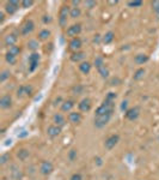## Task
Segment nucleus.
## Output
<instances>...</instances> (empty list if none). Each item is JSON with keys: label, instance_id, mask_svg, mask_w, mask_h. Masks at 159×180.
Instances as JSON below:
<instances>
[{"label": "nucleus", "instance_id": "nucleus-43", "mask_svg": "<svg viewBox=\"0 0 159 180\" xmlns=\"http://www.w3.org/2000/svg\"><path fill=\"white\" fill-rule=\"evenodd\" d=\"M85 5H87V6H88V8H92V6H95V5H96V3H95V1H86V3H85Z\"/></svg>", "mask_w": 159, "mask_h": 180}, {"label": "nucleus", "instance_id": "nucleus-13", "mask_svg": "<svg viewBox=\"0 0 159 180\" xmlns=\"http://www.w3.org/2000/svg\"><path fill=\"white\" fill-rule=\"evenodd\" d=\"M12 105V98L10 95H4L1 98H0V107L3 109H7L10 108Z\"/></svg>", "mask_w": 159, "mask_h": 180}, {"label": "nucleus", "instance_id": "nucleus-14", "mask_svg": "<svg viewBox=\"0 0 159 180\" xmlns=\"http://www.w3.org/2000/svg\"><path fill=\"white\" fill-rule=\"evenodd\" d=\"M79 111L80 112H88L91 109V101L88 98H84L80 101V103L78 105Z\"/></svg>", "mask_w": 159, "mask_h": 180}, {"label": "nucleus", "instance_id": "nucleus-41", "mask_svg": "<svg viewBox=\"0 0 159 180\" xmlns=\"http://www.w3.org/2000/svg\"><path fill=\"white\" fill-rule=\"evenodd\" d=\"M69 180H83V178H82V174L80 173H74Z\"/></svg>", "mask_w": 159, "mask_h": 180}, {"label": "nucleus", "instance_id": "nucleus-6", "mask_svg": "<svg viewBox=\"0 0 159 180\" xmlns=\"http://www.w3.org/2000/svg\"><path fill=\"white\" fill-rule=\"evenodd\" d=\"M35 29V24L32 21H30V19H28V21H25L22 27H21V34L22 35H29L30 33H32V30Z\"/></svg>", "mask_w": 159, "mask_h": 180}, {"label": "nucleus", "instance_id": "nucleus-44", "mask_svg": "<svg viewBox=\"0 0 159 180\" xmlns=\"http://www.w3.org/2000/svg\"><path fill=\"white\" fill-rule=\"evenodd\" d=\"M95 161L97 162V165H98V166H102V158H101V157H97V158H95Z\"/></svg>", "mask_w": 159, "mask_h": 180}, {"label": "nucleus", "instance_id": "nucleus-38", "mask_svg": "<svg viewBox=\"0 0 159 180\" xmlns=\"http://www.w3.org/2000/svg\"><path fill=\"white\" fill-rule=\"evenodd\" d=\"M72 90H73V93L75 95H79V94H82V91H83V87L82 85H75Z\"/></svg>", "mask_w": 159, "mask_h": 180}, {"label": "nucleus", "instance_id": "nucleus-7", "mask_svg": "<svg viewBox=\"0 0 159 180\" xmlns=\"http://www.w3.org/2000/svg\"><path fill=\"white\" fill-rule=\"evenodd\" d=\"M53 171H54V166H53L52 162H49V161H43L41 163V166H39V172H41L43 175L50 174Z\"/></svg>", "mask_w": 159, "mask_h": 180}, {"label": "nucleus", "instance_id": "nucleus-16", "mask_svg": "<svg viewBox=\"0 0 159 180\" xmlns=\"http://www.w3.org/2000/svg\"><path fill=\"white\" fill-rule=\"evenodd\" d=\"M17 35L16 34H8V35H6L5 36V38H4V42H5V45L7 46V47H12V46H15V43H16V41H17Z\"/></svg>", "mask_w": 159, "mask_h": 180}, {"label": "nucleus", "instance_id": "nucleus-45", "mask_svg": "<svg viewBox=\"0 0 159 180\" xmlns=\"http://www.w3.org/2000/svg\"><path fill=\"white\" fill-rule=\"evenodd\" d=\"M50 21H52V19L49 18V16H44V17H43V22H44V23H48V22H50Z\"/></svg>", "mask_w": 159, "mask_h": 180}, {"label": "nucleus", "instance_id": "nucleus-15", "mask_svg": "<svg viewBox=\"0 0 159 180\" xmlns=\"http://www.w3.org/2000/svg\"><path fill=\"white\" fill-rule=\"evenodd\" d=\"M82 119H83L82 114L78 113V112H71V113L68 114V120L72 124H79V123L82 121Z\"/></svg>", "mask_w": 159, "mask_h": 180}, {"label": "nucleus", "instance_id": "nucleus-23", "mask_svg": "<svg viewBox=\"0 0 159 180\" xmlns=\"http://www.w3.org/2000/svg\"><path fill=\"white\" fill-rule=\"evenodd\" d=\"M29 151L26 149H19L18 150V153H17V156L19 157V160H22V161H25V160L29 157Z\"/></svg>", "mask_w": 159, "mask_h": 180}, {"label": "nucleus", "instance_id": "nucleus-8", "mask_svg": "<svg viewBox=\"0 0 159 180\" xmlns=\"http://www.w3.org/2000/svg\"><path fill=\"white\" fill-rule=\"evenodd\" d=\"M140 115V109L138 107H133V108H129L128 111H126V118L128 120H131V121H134L136 120Z\"/></svg>", "mask_w": 159, "mask_h": 180}, {"label": "nucleus", "instance_id": "nucleus-20", "mask_svg": "<svg viewBox=\"0 0 159 180\" xmlns=\"http://www.w3.org/2000/svg\"><path fill=\"white\" fill-rule=\"evenodd\" d=\"M79 70H80V72H83L84 75H87L88 72L91 71V64L88 61H84L79 65Z\"/></svg>", "mask_w": 159, "mask_h": 180}, {"label": "nucleus", "instance_id": "nucleus-27", "mask_svg": "<svg viewBox=\"0 0 159 180\" xmlns=\"http://www.w3.org/2000/svg\"><path fill=\"white\" fill-rule=\"evenodd\" d=\"M28 48L30 49V51H36V49L38 48V42L36 41V40H31V41H29L28 43Z\"/></svg>", "mask_w": 159, "mask_h": 180}, {"label": "nucleus", "instance_id": "nucleus-24", "mask_svg": "<svg viewBox=\"0 0 159 180\" xmlns=\"http://www.w3.org/2000/svg\"><path fill=\"white\" fill-rule=\"evenodd\" d=\"M114 37H115L114 33H113V31H109V33H106V34L104 35V37H103V42H104L105 45L111 43V42L114 41Z\"/></svg>", "mask_w": 159, "mask_h": 180}, {"label": "nucleus", "instance_id": "nucleus-47", "mask_svg": "<svg viewBox=\"0 0 159 180\" xmlns=\"http://www.w3.org/2000/svg\"><path fill=\"white\" fill-rule=\"evenodd\" d=\"M4 19H5V15H4V12H1V13H0V22H4Z\"/></svg>", "mask_w": 159, "mask_h": 180}, {"label": "nucleus", "instance_id": "nucleus-21", "mask_svg": "<svg viewBox=\"0 0 159 180\" xmlns=\"http://www.w3.org/2000/svg\"><path fill=\"white\" fill-rule=\"evenodd\" d=\"M134 61L139 65H142L145 64L146 61H148V57L146 54H138L135 58H134Z\"/></svg>", "mask_w": 159, "mask_h": 180}, {"label": "nucleus", "instance_id": "nucleus-42", "mask_svg": "<svg viewBox=\"0 0 159 180\" xmlns=\"http://www.w3.org/2000/svg\"><path fill=\"white\" fill-rule=\"evenodd\" d=\"M110 83H111V85H118V84L121 83V81H120V79H118V78H113Z\"/></svg>", "mask_w": 159, "mask_h": 180}, {"label": "nucleus", "instance_id": "nucleus-9", "mask_svg": "<svg viewBox=\"0 0 159 180\" xmlns=\"http://www.w3.org/2000/svg\"><path fill=\"white\" fill-rule=\"evenodd\" d=\"M19 7V3L16 1V0H11V1L6 3V6H5V11L8 13V15H13L17 12V10Z\"/></svg>", "mask_w": 159, "mask_h": 180}, {"label": "nucleus", "instance_id": "nucleus-2", "mask_svg": "<svg viewBox=\"0 0 159 180\" xmlns=\"http://www.w3.org/2000/svg\"><path fill=\"white\" fill-rule=\"evenodd\" d=\"M111 115H113V114H104V115L95 117V126H96L97 128H103L109 121H110Z\"/></svg>", "mask_w": 159, "mask_h": 180}, {"label": "nucleus", "instance_id": "nucleus-29", "mask_svg": "<svg viewBox=\"0 0 159 180\" xmlns=\"http://www.w3.org/2000/svg\"><path fill=\"white\" fill-rule=\"evenodd\" d=\"M6 61H7L10 65H15L16 61H17V57H15V55H12V54L7 53V54H6Z\"/></svg>", "mask_w": 159, "mask_h": 180}, {"label": "nucleus", "instance_id": "nucleus-40", "mask_svg": "<svg viewBox=\"0 0 159 180\" xmlns=\"http://www.w3.org/2000/svg\"><path fill=\"white\" fill-rule=\"evenodd\" d=\"M105 100H109V101H115V100H116V94L115 93H109L106 95Z\"/></svg>", "mask_w": 159, "mask_h": 180}, {"label": "nucleus", "instance_id": "nucleus-39", "mask_svg": "<svg viewBox=\"0 0 159 180\" xmlns=\"http://www.w3.org/2000/svg\"><path fill=\"white\" fill-rule=\"evenodd\" d=\"M75 157H77V150H71V151H69V154H68V158L71 160V161H74L75 160Z\"/></svg>", "mask_w": 159, "mask_h": 180}, {"label": "nucleus", "instance_id": "nucleus-10", "mask_svg": "<svg viewBox=\"0 0 159 180\" xmlns=\"http://www.w3.org/2000/svg\"><path fill=\"white\" fill-rule=\"evenodd\" d=\"M32 94V88L30 85H22L19 87L17 90V96L18 97H24V96H29Z\"/></svg>", "mask_w": 159, "mask_h": 180}, {"label": "nucleus", "instance_id": "nucleus-5", "mask_svg": "<svg viewBox=\"0 0 159 180\" xmlns=\"http://www.w3.org/2000/svg\"><path fill=\"white\" fill-rule=\"evenodd\" d=\"M118 141H120V136H118V135H111L110 137H108L105 139V142H104L105 149L111 150L113 148H115V145L118 143Z\"/></svg>", "mask_w": 159, "mask_h": 180}, {"label": "nucleus", "instance_id": "nucleus-17", "mask_svg": "<svg viewBox=\"0 0 159 180\" xmlns=\"http://www.w3.org/2000/svg\"><path fill=\"white\" fill-rule=\"evenodd\" d=\"M80 47H82V40L79 37L72 38V41L69 42V48H71L72 51H78V49H80Z\"/></svg>", "mask_w": 159, "mask_h": 180}, {"label": "nucleus", "instance_id": "nucleus-48", "mask_svg": "<svg viewBox=\"0 0 159 180\" xmlns=\"http://www.w3.org/2000/svg\"><path fill=\"white\" fill-rule=\"evenodd\" d=\"M72 4H73V5H78V4H79V1H75V0H73Z\"/></svg>", "mask_w": 159, "mask_h": 180}, {"label": "nucleus", "instance_id": "nucleus-33", "mask_svg": "<svg viewBox=\"0 0 159 180\" xmlns=\"http://www.w3.org/2000/svg\"><path fill=\"white\" fill-rule=\"evenodd\" d=\"M141 5H142V1H140V0H135V1L128 3V6H131V7H140Z\"/></svg>", "mask_w": 159, "mask_h": 180}, {"label": "nucleus", "instance_id": "nucleus-12", "mask_svg": "<svg viewBox=\"0 0 159 180\" xmlns=\"http://www.w3.org/2000/svg\"><path fill=\"white\" fill-rule=\"evenodd\" d=\"M60 133H61V127L57 126V125H52V126H49L48 130H47V135L50 138H55Z\"/></svg>", "mask_w": 159, "mask_h": 180}, {"label": "nucleus", "instance_id": "nucleus-4", "mask_svg": "<svg viewBox=\"0 0 159 180\" xmlns=\"http://www.w3.org/2000/svg\"><path fill=\"white\" fill-rule=\"evenodd\" d=\"M38 63H39V54L34 52L29 57V72H34L38 67Z\"/></svg>", "mask_w": 159, "mask_h": 180}, {"label": "nucleus", "instance_id": "nucleus-37", "mask_svg": "<svg viewBox=\"0 0 159 180\" xmlns=\"http://www.w3.org/2000/svg\"><path fill=\"white\" fill-rule=\"evenodd\" d=\"M8 160H10V155L8 154H4V155H1V157H0V163L5 165Z\"/></svg>", "mask_w": 159, "mask_h": 180}, {"label": "nucleus", "instance_id": "nucleus-35", "mask_svg": "<svg viewBox=\"0 0 159 180\" xmlns=\"http://www.w3.org/2000/svg\"><path fill=\"white\" fill-rule=\"evenodd\" d=\"M95 65H96V67L97 68H99V67H102V66H104V63H103V59L102 58H96V60H95Z\"/></svg>", "mask_w": 159, "mask_h": 180}, {"label": "nucleus", "instance_id": "nucleus-31", "mask_svg": "<svg viewBox=\"0 0 159 180\" xmlns=\"http://www.w3.org/2000/svg\"><path fill=\"white\" fill-rule=\"evenodd\" d=\"M10 76H11L10 71H7V70H4V71L1 72V75H0V82L4 83L7 78H10Z\"/></svg>", "mask_w": 159, "mask_h": 180}, {"label": "nucleus", "instance_id": "nucleus-19", "mask_svg": "<svg viewBox=\"0 0 159 180\" xmlns=\"http://www.w3.org/2000/svg\"><path fill=\"white\" fill-rule=\"evenodd\" d=\"M73 107H74V102L71 101V100H68V101L62 102V105H61V111L62 112H71Z\"/></svg>", "mask_w": 159, "mask_h": 180}, {"label": "nucleus", "instance_id": "nucleus-46", "mask_svg": "<svg viewBox=\"0 0 159 180\" xmlns=\"http://www.w3.org/2000/svg\"><path fill=\"white\" fill-rule=\"evenodd\" d=\"M127 105H128V102H127V101H123V102H122V105H121V109H122V111L127 108Z\"/></svg>", "mask_w": 159, "mask_h": 180}, {"label": "nucleus", "instance_id": "nucleus-30", "mask_svg": "<svg viewBox=\"0 0 159 180\" xmlns=\"http://www.w3.org/2000/svg\"><path fill=\"white\" fill-rule=\"evenodd\" d=\"M98 72H99V75H101L103 78H106V77L109 76V70L105 67V65L102 66V67H99V68H98Z\"/></svg>", "mask_w": 159, "mask_h": 180}, {"label": "nucleus", "instance_id": "nucleus-25", "mask_svg": "<svg viewBox=\"0 0 159 180\" xmlns=\"http://www.w3.org/2000/svg\"><path fill=\"white\" fill-rule=\"evenodd\" d=\"M84 57L85 55H84L83 52H75V53H73L71 55V60H72V61H74V63H78V61H80V60H83Z\"/></svg>", "mask_w": 159, "mask_h": 180}, {"label": "nucleus", "instance_id": "nucleus-11", "mask_svg": "<svg viewBox=\"0 0 159 180\" xmlns=\"http://www.w3.org/2000/svg\"><path fill=\"white\" fill-rule=\"evenodd\" d=\"M80 31H82V25L80 24H73V25H71V27H68V29H67V35L68 36H71V37H75L77 35H79L80 34Z\"/></svg>", "mask_w": 159, "mask_h": 180}, {"label": "nucleus", "instance_id": "nucleus-36", "mask_svg": "<svg viewBox=\"0 0 159 180\" xmlns=\"http://www.w3.org/2000/svg\"><path fill=\"white\" fill-rule=\"evenodd\" d=\"M32 4H34V1H32V0H23V1H22V7H24V8H28V7L32 6Z\"/></svg>", "mask_w": 159, "mask_h": 180}, {"label": "nucleus", "instance_id": "nucleus-18", "mask_svg": "<svg viewBox=\"0 0 159 180\" xmlns=\"http://www.w3.org/2000/svg\"><path fill=\"white\" fill-rule=\"evenodd\" d=\"M54 123H55V125H57V126H64L65 124H66V120H65V117L61 114V113H57V114H55L54 115Z\"/></svg>", "mask_w": 159, "mask_h": 180}, {"label": "nucleus", "instance_id": "nucleus-1", "mask_svg": "<svg viewBox=\"0 0 159 180\" xmlns=\"http://www.w3.org/2000/svg\"><path fill=\"white\" fill-rule=\"evenodd\" d=\"M115 108V101H109V100H104V102L96 109V115H104V114H113Z\"/></svg>", "mask_w": 159, "mask_h": 180}, {"label": "nucleus", "instance_id": "nucleus-34", "mask_svg": "<svg viewBox=\"0 0 159 180\" xmlns=\"http://www.w3.org/2000/svg\"><path fill=\"white\" fill-rule=\"evenodd\" d=\"M152 8H153V11L159 16V0L152 1Z\"/></svg>", "mask_w": 159, "mask_h": 180}, {"label": "nucleus", "instance_id": "nucleus-32", "mask_svg": "<svg viewBox=\"0 0 159 180\" xmlns=\"http://www.w3.org/2000/svg\"><path fill=\"white\" fill-rule=\"evenodd\" d=\"M144 75H145V70L144 68H139L135 72V75H134V79L135 81H139V79H141L144 77Z\"/></svg>", "mask_w": 159, "mask_h": 180}, {"label": "nucleus", "instance_id": "nucleus-26", "mask_svg": "<svg viewBox=\"0 0 159 180\" xmlns=\"http://www.w3.org/2000/svg\"><path fill=\"white\" fill-rule=\"evenodd\" d=\"M82 15V11H80V8L74 6L73 8H71V12H69V17L71 18H78V17H80Z\"/></svg>", "mask_w": 159, "mask_h": 180}, {"label": "nucleus", "instance_id": "nucleus-3", "mask_svg": "<svg viewBox=\"0 0 159 180\" xmlns=\"http://www.w3.org/2000/svg\"><path fill=\"white\" fill-rule=\"evenodd\" d=\"M71 12V10H69V6L67 5H64L60 10V13H59V23H60L61 27H65L67 24V16Z\"/></svg>", "mask_w": 159, "mask_h": 180}, {"label": "nucleus", "instance_id": "nucleus-22", "mask_svg": "<svg viewBox=\"0 0 159 180\" xmlns=\"http://www.w3.org/2000/svg\"><path fill=\"white\" fill-rule=\"evenodd\" d=\"M49 36H50V31H49L48 29H43L38 33V38L41 40V41H46V40L49 38Z\"/></svg>", "mask_w": 159, "mask_h": 180}, {"label": "nucleus", "instance_id": "nucleus-28", "mask_svg": "<svg viewBox=\"0 0 159 180\" xmlns=\"http://www.w3.org/2000/svg\"><path fill=\"white\" fill-rule=\"evenodd\" d=\"M19 52H21V49H19L18 46H12V47L8 48V52H7V53H10V54H12V55L17 57V55L19 54Z\"/></svg>", "mask_w": 159, "mask_h": 180}]
</instances>
